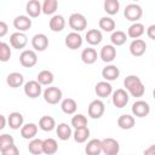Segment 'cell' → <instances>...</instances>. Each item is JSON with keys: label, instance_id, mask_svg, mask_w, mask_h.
I'll return each instance as SVG.
<instances>
[{"label": "cell", "instance_id": "cell-15", "mask_svg": "<svg viewBox=\"0 0 155 155\" xmlns=\"http://www.w3.org/2000/svg\"><path fill=\"white\" fill-rule=\"evenodd\" d=\"M145 51H147V44L143 39L132 40V42L130 44V53L133 57H140L145 53Z\"/></svg>", "mask_w": 155, "mask_h": 155}, {"label": "cell", "instance_id": "cell-12", "mask_svg": "<svg viewBox=\"0 0 155 155\" xmlns=\"http://www.w3.org/2000/svg\"><path fill=\"white\" fill-rule=\"evenodd\" d=\"M64 42H65V46L68 48H70V50H78V48H80L82 46L84 39H82V36L79 33L70 31V33L67 34Z\"/></svg>", "mask_w": 155, "mask_h": 155}, {"label": "cell", "instance_id": "cell-3", "mask_svg": "<svg viewBox=\"0 0 155 155\" xmlns=\"http://www.w3.org/2000/svg\"><path fill=\"white\" fill-rule=\"evenodd\" d=\"M68 24H69V27L74 31L79 33V31H82V30L86 29V27H87V19H86V17L82 13L75 12V13H71L70 15V17L68 19Z\"/></svg>", "mask_w": 155, "mask_h": 155}, {"label": "cell", "instance_id": "cell-5", "mask_svg": "<svg viewBox=\"0 0 155 155\" xmlns=\"http://www.w3.org/2000/svg\"><path fill=\"white\" fill-rule=\"evenodd\" d=\"M128 99H130L128 92L126 90H124V88H117L111 94V102H113L114 107L120 108V109L121 108H125L127 105Z\"/></svg>", "mask_w": 155, "mask_h": 155}, {"label": "cell", "instance_id": "cell-36", "mask_svg": "<svg viewBox=\"0 0 155 155\" xmlns=\"http://www.w3.org/2000/svg\"><path fill=\"white\" fill-rule=\"evenodd\" d=\"M127 40V35L125 31L122 30H114L110 35V41H111V45L113 46H121L126 42Z\"/></svg>", "mask_w": 155, "mask_h": 155}, {"label": "cell", "instance_id": "cell-31", "mask_svg": "<svg viewBox=\"0 0 155 155\" xmlns=\"http://www.w3.org/2000/svg\"><path fill=\"white\" fill-rule=\"evenodd\" d=\"M97 58H98L97 51L92 47H86L81 52V61L85 64H93L97 61Z\"/></svg>", "mask_w": 155, "mask_h": 155}, {"label": "cell", "instance_id": "cell-32", "mask_svg": "<svg viewBox=\"0 0 155 155\" xmlns=\"http://www.w3.org/2000/svg\"><path fill=\"white\" fill-rule=\"evenodd\" d=\"M53 80H54V76H53L52 71H50V70H41L36 75V81L41 86H51Z\"/></svg>", "mask_w": 155, "mask_h": 155}, {"label": "cell", "instance_id": "cell-24", "mask_svg": "<svg viewBox=\"0 0 155 155\" xmlns=\"http://www.w3.org/2000/svg\"><path fill=\"white\" fill-rule=\"evenodd\" d=\"M85 153L86 155H101L102 153V140L101 139H91L87 142L85 147Z\"/></svg>", "mask_w": 155, "mask_h": 155}, {"label": "cell", "instance_id": "cell-10", "mask_svg": "<svg viewBox=\"0 0 155 155\" xmlns=\"http://www.w3.org/2000/svg\"><path fill=\"white\" fill-rule=\"evenodd\" d=\"M131 110H132V114L134 116H137V117H145L150 113V105H149L148 102L138 99V101H136L132 104Z\"/></svg>", "mask_w": 155, "mask_h": 155}, {"label": "cell", "instance_id": "cell-28", "mask_svg": "<svg viewBox=\"0 0 155 155\" xmlns=\"http://www.w3.org/2000/svg\"><path fill=\"white\" fill-rule=\"evenodd\" d=\"M56 133H57V136H58V138L61 140H68L73 136L71 127L65 122L58 124V126L56 127Z\"/></svg>", "mask_w": 155, "mask_h": 155}, {"label": "cell", "instance_id": "cell-6", "mask_svg": "<svg viewBox=\"0 0 155 155\" xmlns=\"http://www.w3.org/2000/svg\"><path fill=\"white\" fill-rule=\"evenodd\" d=\"M104 111H105V105H104L103 101H101V99H94L88 104L87 113L91 119H94V120L101 119L103 116Z\"/></svg>", "mask_w": 155, "mask_h": 155}, {"label": "cell", "instance_id": "cell-47", "mask_svg": "<svg viewBox=\"0 0 155 155\" xmlns=\"http://www.w3.org/2000/svg\"><path fill=\"white\" fill-rule=\"evenodd\" d=\"M0 119H1V126H0V128L2 130V128H5V126H6V117H5L4 115H1Z\"/></svg>", "mask_w": 155, "mask_h": 155}, {"label": "cell", "instance_id": "cell-18", "mask_svg": "<svg viewBox=\"0 0 155 155\" xmlns=\"http://www.w3.org/2000/svg\"><path fill=\"white\" fill-rule=\"evenodd\" d=\"M94 92L99 98H107L113 94V86L108 81H99L94 86Z\"/></svg>", "mask_w": 155, "mask_h": 155}, {"label": "cell", "instance_id": "cell-21", "mask_svg": "<svg viewBox=\"0 0 155 155\" xmlns=\"http://www.w3.org/2000/svg\"><path fill=\"white\" fill-rule=\"evenodd\" d=\"M50 29L54 33H59L65 28V18L62 15H54L48 22Z\"/></svg>", "mask_w": 155, "mask_h": 155}, {"label": "cell", "instance_id": "cell-19", "mask_svg": "<svg viewBox=\"0 0 155 155\" xmlns=\"http://www.w3.org/2000/svg\"><path fill=\"white\" fill-rule=\"evenodd\" d=\"M25 11L30 18H36L42 12V4L39 0H29L25 5Z\"/></svg>", "mask_w": 155, "mask_h": 155}, {"label": "cell", "instance_id": "cell-9", "mask_svg": "<svg viewBox=\"0 0 155 155\" xmlns=\"http://www.w3.org/2000/svg\"><path fill=\"white\" fill-rule=\"evenodd\" d=\"M23 91H24V94L27 97L34 99V98H38L42 93V86L36 80H30V81L24 84Z\"/></svg>", "mask_w": 155, "mask_h": 155}, {"label": "cell", "instance_id": "cell-14", "mask_svg": "<svg viewBox=\"0 0 155 155\" xmlns=\"http://www.w3.org/2000/svg\"><path fill=\"white\" fill-rule=\"evenodd\" d=\"M31 46H33V48L35 51L42 52L48 47V38L42 33L35 34L31 38Z\"/></svg>", "mask_w": 155, "mask_h": 155}, {"label": "cell", "instance_id": "cell-1", "mask_svg": "<svg viewBox=\"0 0 155 155\" xmlns=\"http://www.w3.org/2000/svg\"><path fill=\"white\" fill-rule=\"evenodd\" d=\"M124 86H125V90L128 92V94H131L134 98L143 97L145 92V87L140 78L137 75H127L124 80Z\"/></svg>", "mask_w": 155, "mask_h": 155}, {"label": "cell", "instance_id": "cell-46", "mask_svg": "<svg viewBox=\"0 0 155 155\" xmlns=\"http://www.w3.org/2000/svg\"><path fill=\"white\" fill-rule=\"evenodd\" d=\"M143 155H155V144L150 145L149 148H147L143 153Z\"/></svg>", "mask_w": 155, "mask_h": 155}, {"label": "cell", "instance_id": "cell-41", "mask_svg": "<svg viewBox=\"0 0 155 155\" xmlns=\"http://www.w3.org/2000/svg\"><path fill=\"white\" fill-rule=\"evenodd\" d=\"M11 54H12V52H11L10 45L6 44V42H4V41H1V42H0V61H1V62H7V61H10Z\"/></svg>", "mask_w": 155, "mask_h": 155}, {"label": "cell", "instance_id": "cell-29", "mask_svg": "<svg viewBox=\"0 0 155 155\" xmlns=\"http://www.w3.org/2000/svg\"><path fill=\"white\" fill-rule=\"evenodd\" d=\"M134 124H136V120L130 114H122L117 119V126L121 130H131V128H133Z\"/></svg>", "mask_w": 155, "mask_h": 155}, {"label": "cell", "instance_id": "cell-43", "mask_svg": "<svg viewBox=\"0 0 155 155\" xmlns=\"http://www.w3.org/2000/svg\"><path fill=\"white\" fill-rule=\"evenodd\" d=\"M1 155H19V150L16 145H12L7 149H4V150H0Z\"/></svg>", "mask_w": 155, "mask_h": 155}, {"label": "cell", "instance_id": "cell-30", "mask_svg": "<svg viewBox=\"0 0 155 155\" xmlns=\"http://www.w3.org/2000/svg\"><path fill=\"white\" fill-rule=\"evenodd\" d=\"M57 126H56V121L52 116L50 115H44L40 117L39 120V128L45 131V132H50L52 130H54Z\"/></svg>", "mask_w": 155, "mask_h": 155}, {"label": "cell", "instance_id": "cell-38", "mask_svg": "<svg viewBox=\"0 0 155 155\" xmlns=\"http://www.w3.org/2000/svg\"><path fill=\"white\" fill-rule=\"evenodd\" d=\"M103 7H104V11H105L108 15L114 16V15H116V13L119 12V10H120V2H119L117 0H105Z\"/></svg>", "mask_w": 155, "mask_h": 155}, {"label": "cell", "instance_id": "cell-16", "mask_svg": "<svg viewBox=\"0 0 155 155\" xmlns=\"http://www.w3.org/2000/svg\"><path fill=\"white\" fill-rule=\"evenodd\" d=\"M99 57H101V59H102L103 62H105V63H111V62L116 58V48H115V46H113L111 44L104 45V46L101 48Z\"/></svg>", "mask_w": 155, "mask_h": 155}, {"label": "cell", "instance_id": "cell-25", "mask_svg": "<svg viewBox=\"0 0 155 155\" xmlns=\"http://www.w3.org/2000/svg\"><path fill=\"white\" fill-rule=\"evenodd\" d=\"M6 84L12 88H17L24 84V76L18 71L10 73L6 78Z\"/></svg>", "mask_w": 155, "mask_h": 155}, {"label": "cell", "instance_id": "cell-20", "mask_svg": "<svg viewBox=\"0 0 155 155\" xmlns=\"http://www.w3.org/2000/svg\"><path fill=\"white\" fill-rule=\"evenodd\" d=\"M7 122H8L10 128H12V130H19L24 125V119H23V115L21 113L12 111L7 116Z\"/></svg>", "mask_w": 155, "mask_h": 155}, {"label": "cell", "instance_id": "cell-23", "mask_svg": "<svg viewBox=\"0 0 155 155\" xmlns=\"http://www.w3.org/2000/svg\"><path fill=\"white\" fill-rule=\"evenodd\" d=\"M38 134V125H35L34 122H28L24 124L23 127L21 128V136L24 139H34L35 136Z\"/></svg>", "mask_w": 155, "mask_h": 155}, {"label": "cell", "instance_id": "cell-33", "mask_svg": "<svg viewBox=\"0 0 155 155\" xmlns=\"http://www.w3.org/2000/svg\"><path fill=\"white\" fill-rule=\"evenodd\" d=\"M28 150L33 155H41L44 154V140L39 138H34L29 142Z\"/></svg>", "mask_w": 155, "mask_h": 155}, {"label": "cell", "instance_id": "cell-27", "mask_svg": "<svg viewBox=\"0 0 155 155\" xmlns=\"http://www.w3.org/2000/svg\"><path fill=\"white\" fill-rule=\"evenodd\" d=\"M61 109L64 114L67 115H73L76 113V109H78V103L75 99L73 98H64L61 103Z\"/></svg>", "mask_w": 155, "mask_h": 155}, {"label": "cell", "instance_id": "cell-39", "mask_svg": "<svg viewBox=\"0 0 155 155\" xmlns=\"http://www.w3.org/2000/svg\"><path fill=\"white\" fill-rule=\"evenodd\" d=\"M70 124H71V126H73L75 130L87 127V117H86L84 114H75V115L71 117Z\"/></svg>", "mask_w": 155, "mask_h": 155}, {"label": "cell", "instance_id": "cell-4", "mask_svg": "<svg viewBox=\"0 0 155 155\" xmlns=\"http://www.w3.org/2000/svg\"><path fill=\"white\" fill-rule=\"evenodd\" d=\"M124 16L127 21L137 23V21L143 16V10L138 4H128L124 10Z\"/></svg>", "mask_w": 155, "mask_h": 155}, {"label": "cell", "instance_id": "cell-35", "mask_svg": "<svg viewBox=\"0 0 155 155\" xmlns=\"http://www.w3.org/2000/svg\"><path fill=\"white\" fill-rule=\"evenodd\" d=\"M98 25H99V29H102L103 31H107V33H113L114 29H115V21L111 18V17H102L98 22Z\"/></svg>", "mask_w": 155, "mask_h": 155}, {"label": "cell", "instance_id": "cell-22", "mask_svg": "<svg viewBox=\"0 0 155 155\" xmlns=\"http://www.w3.org/2000/svg\"><path fill=\"white\" fill-rule=\"evenodd\" d=\"M85 40L87 41V44L96 46V45H99L102 42L103 34L99 29H90V30H87V33L85 35Z\"/></svg>", "mask_w": 155, "mask_h": 155}, {"label": "cell", "instance_id": "cell-42", "mask_svg": "<svg viewBox=\"0 0 155 155\" xmlns=\"http://www.w3.org/2000/svg\"><path fill=\"white\" fill-rule=\"evenodd\" d=\"M15 145V139L12 136L7 134V133H2L0 136V150H4V149H7L10 147Z\"/></svg>", "mask_w": 155, "mask_h": 155}, {"label": "cell", "instance_id": "cell-40", "mask_svg": "<svg viewBox=\"0 0 155 155\" xmlns=\"http://www.w3.org/2000/svg\"><path fill=\"white\" fill-rule=\"evenodd\" d=\"M58 1L57 0H45L42 2V13L45 15H53L57 11Z\"/></svg>", "mask_w": 155, "mask_h": 155}, {"label": "cell", "instance_id": "cell-48", "mask_svg": "<svg viewBox=\"0 0 155 155\" xmlns=\"http://www.w3.org/2000/svg\"><path fill=\"white\" fill-rule=\"evenodd\" d=\"M153 97H154V99H155V88H154V91H153Z\"/></svg>", "mask_w": 155, "mask_h": 155}, {"label": "cell", "instance_id": "cell-17", "mask_svg": "<svg viewBox=\"0 0 155 155\" xmlns=\"http://www.w3.org/2000/svg\"><path fill=\"white\" fill-rule=\"evenodd\" d=\"M119 76H120V69L114 64H108L102 69V78L104 79V81L110 82L116 80Z\"/></svg>", "mask_w": 155, "mask_h": 155}, {"label": "cell", "instance_id": "cell-8", "mask_svg": "<svg viewBox=\"0 0 155 155\" xmlns=\"http://www.w3.org/2000/svg\"><path fill=\"white\" fill-rule=\"evenodd\" d=\"M120 151V144L114 138L102 139V153L104 155H117Z\"/></svg>", "mask_w": 155, "mask_h": 155}, {"label": "cell", "instance_id": "cell-11", "mask_svg": "<svg viewBox=\"0 0 155 155\" xmlns=\"http://www.w3.org/2000/svg\"><path fill=\"white\" fill-rule=\"evenodd\" d=\"M28 44V38L24 33L21 31H15L10 35V45L16 48V50H22L27 46Z\"/></svg>", "mask_w": 155, "mask_h": 155}, {"label": "cell", "instance_id": "cell-7", "mask_svg": "<svg viewBox=\"0 0 155 155\" xmlns=\"http://www.w3.org/2000/svg\"><path fill=\"white\" fill-rule=\"evenodd\" d=\"M19 63L24 68H33L38 63V54L34 50H24L19 54Z\"/></svg>", "mask_w": 155, "mask_h": 155}, {"label": "cell", "instance_id": "cell-13", "mask_svg": "<svg viewBox=\"0 0 155 155\" xmlns=\"http://www.w3.org/2000/svg\"><path fill=\"white\" fill-rule=\"evenodd\" d=\"M13 27L15 29H17V31L24 33L31 28V19L29 16L19 15L13 19Z\"/></svg>", "mask_w": 155, "mask_h": 155}, {"label": "cell", "instance_id": "cell-37", "mask_svg": "<svg viewBox=\"0 0 155 155\" xmlns=\"http://www.w3.org/2000/svg\"><path fill=\"white\" fill-rule=\"evenodd\" d=\"M90 128L84 127V128H78L73 132V138L76 143H85L90 138Z\"/></svg>", "mask_w": 155, "mask_h": 155}, {"label": "cell", "instance_id": "cell-26", "mask_svg": "<svg viewBox=\"0 0 155 155\" xmlns=\"http://www.w3.org/2000/svg\"><path fill=\"white\" fill-rule=\"evenodd\" d=\"M144 33H145V27L142 23H139V22L131 24L128 27V29H127V36H130L133 40L139 39Z\"/></svg>", "mask_w": 155, "mask_h": 155}, {"label": "cell", "instance_id": "cell-2", "mask_svg": "<svg viewBox=\"0 0 155 155\" xmlns=\"http://www.w3.org/2000/svg\"><path fill=\"white\" fill-rule=\"evenodd\" d=\"M42 96H44V101L48 104H58L61 101H62V97H63V92L59 87H56V86H48L45 88V91L42 92Z\"/></svg>", "mask_w": 155, "mask_h": 155}, {"label": "cell", "instance_id": "cell-44", "mask_svg": "<svg viewBox=\"0 0 155 155\" xmlns=\"http://www.w3.org/2000/svg\"><path fill=\"white\" fill-rule=\"evenodd\" d=\"M147 35L149 39L155 40V24H151L147 28Z\"/></svg>", "mask_w": 155, "mask_h": 155}, {"label": "cell", "instance_id": "cell-34", "mask_svg": "<svg viewBox=\"0 0 155 155\" xmlns=\"http://www.w3.org/2000/svg\"><path fill=\"white\" fill-rule=\"evenodd\" d=\"M58 151V143L54 138L44 139V154L45 155H54Z\"/></svg>", "mask_w": 155, "mask_h": 155}, {"label": "cell", "instance_id": "cell-45", "mask_svg": "<svg viewBox=\"0 0 155 155\" xmlns=\"http://www.w3.org/2000/svg\"><path fill=\"white\" fill-rule=\"evenodd\" d=\"M7 29H8L7 24H6L4 21H1V22H0V38H4V36L6 35Z\"/></svg>", "mask_w": 155, "mask_h": 155}]
</instances>
